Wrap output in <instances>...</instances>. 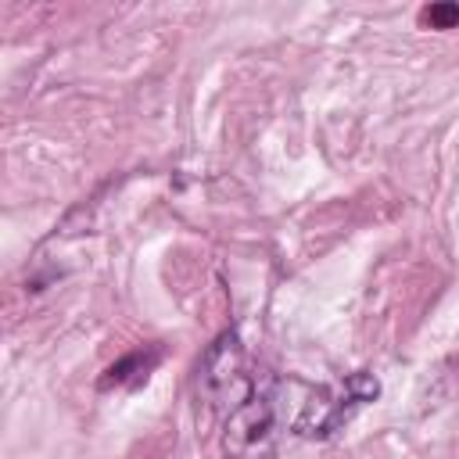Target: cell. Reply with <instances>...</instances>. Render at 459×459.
<instances>
[{"instance_id":"obj_1","label":"cell","mask_w":459,"mask_h":459,"mask_svg":"<svg viewBox=\"0 0 459 459\" xmlns=\"http://www.w3.org/2000/svg\"><path fill=\"white\" fill-rule=\"evenodd\" d=\"M377 394H380L377 377H369L362 369L348 373L341 391H312L308 394V402L301 405V412L294 420V430L301 437H330L351 416V409H359L362 402H373Z\"/></svg>"},{"instance_id":"obj_2","label":"cell","mask_w":459,"mask_h":459,"mask_svg":"<svg viewBox=\"0 0 459 459\" xmlns=\"http://www.w3.org/2000/svg\"><path fill=\"white\" fill-rule=\"evenodd\" d=\"M276 434V402L269 391H251L240 405L230 409L226 416V430H222V448L226 455H255V452H265L269 441Z\"/></svg>"},{"instance_id":"obj_3","label":"cell","mask_w":459,"mask_h":459,"mask_svg":"<svg viewBox=\"0 0 459 459\" xmlns=\"http://www.w3.org/2000/svg\"><path fill=\"white\" fill-rule=\"evenodd\" d=\"M201 384H204L208 398H215V402L230 398V409L240 405L255 391V384L244 377V351H240L237 333H222L208 348V355L201 362Z\"/></svg>"},{"instance_id":"obj_4","label":"cell","mask_w":459,"mask_h":459,"mask_svg":"<svg viewBox=\"0 0 459 459\" xmlns=\"http://www.w3.org/2000/svg\"><path fill=\"white\" fill-rule=\"evenodd\" d=\"M158 362V351H151L147 359H143V351H133V355H126L122 362H115L111 369H108V377L100 380V387H111V384H126L129 380V369H136V373H143L147 377V369Z\"/></svg>"},{"instance_id":"obj_5","label":"cell","mask_w":459,"mask_h":459,"mask_svg":"<svg viewBox=\"0 0 459 459\" xmlns=\"http://www.w3.org/2000/svg\"><path fill=\"white\" fill-rule=\"evenodd\" d=\"M423 22L430 29H459V4H448V0L430 4L423 7Z\"/></svg>"}]
</instances>
